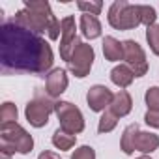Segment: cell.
<instances>
[{
	"label": "cell",
	"instance_id": "1",
	"mask_svg": "<svg viewBox=\"0 0 159 159\" xmlns=\"http://www.w3.org/2000/svg\"><path fill=\"white\" fill-rule=\"evenodd\" d=\"M54 54L41 36L23 28L13 19L0 26V66L2 73L47 75L52 71Z\"/></svg>",
	"mask_w": 159,
	"mask_h": 159
},
{
	"label": "cell",
	"instance_id": "2",
	"mask_svg": "<svg viewBox=\"0 0 159 159\" xmlns=\"http://www.w3.org/2000/svg\"><path fill=\"white\" fill-rule=\"evenodd\" d=\"M13 21L38 36L47 32L51 41H56L62 36V21H58L51 4L45 0H25L23 10L15 13Z\"/></svg>",
	"mask_w": 159,
	"mask_h": 159
},
{
	"label": "cell",
	"instance_id": "3",
	"mask_svg": "<svg viewBox=\"0 0 159 159\" xmlns=\"http://www.w3.org/2000/svg\"><path fill=\"white\" fill-rule=\"evenodd\" d=\"M32 150H34V139L23 125L11 124L0 127V153L13 155L17 152L26 155Z\"/></svg>",
	"mask_w": 159,
	"mask_h": 159
},
{
	"label": "cell",
	"instance_id": "4",
	"mask_svg": "<svg viewBox=\"0 0 159 159\" xmlns=\"http://www.w3.org/2000/svg\"><path fill=\"white\" fill-rule=\"evenodd\" d=\"M107 21L114 30H133L140 25V6L127 0H114L109 8Z\"/></svg>",
	"mask_w": 159,
	"mask_h": 159
},
{
	"label": "cell",
	"instance_id": "5",
	"mask_svg": "<svg viewBox=\"0 0 159 159\" xmlns=\"http://www.w3.org/2000/svg\"><path fill=\"white\" fill-rule=\"evenodd\" d=\"M54 109H56V101L52 98H49L47 94L41 96L38 92L36 98L26 103V107H25V118H26V122L32 127L41 129V127H45L49 124V118L54 112Z\"/></svg>",
	"mask_w": 159,
	"mask_h": 159
},
{
	"label": "cell",
	"instance_id": "6",
	"mask_svg": "<svg viewBox=\"0 0 159 159\" xmlns=\"http://www.w3.org/2000/svg\"><path fill=\"white\" fill-rule=\"evenodd\" d=\"M56 118L60 122V129L71 133V135H77V133H83L84 131V116L81 112L77 105L69 103V101H56Z\"/></svg>",
	"mask_w": 159,
	"mask_h": 159
},
{
	"label": "cell",
	"instance_id": "7",
	"mask_svg": "<svg viewBox=\"0 0 159 159\" xmlns=\"http://www.w3.org/2000/svg\"><path fill=\"white\" fill-rule=\"evenodd\" d=\"M94 60H96V51H94V47H92L90 43L81 41V43L75 47V51L71 52V58H69V62H67V67H69V71H71L77 79H84V77L90 73V69H92V66H94Z\"/></svg>",
	"mask_w": 159,
	"mask_h": 159
},
{
	"label": "cell",
	"instance_id": "8",
	"mask_svg": "<svg viewBox=\"0 0 159 159\" xmlns=\"http://www.w3.org/2000/svg\"><path fill=\"white\" fill-rule=\"evenodd\" d=\"M124 62L131 67L135 77H144L148 73L146 52L135 39H125L124 41Z\"/></svg>",
	"mask_w": 159,
	"mask_h": 159
},
{
	"label": "cell",
	"instance_id": "9",
	"mask_svg": "<svg viewBox=\"0 0 159 159\" xmlns=\"http://www.w3.org/2000/svg\"><path fill=\"white\" fill-rule=\"evenodd\" d=\"M81 43L77 36V23L73 15H67L62 19V36H60V58L64 62H69L71 52L75 51V47Z\"/></svg>",
	"mask_w": 159,
	"mask_h": 159
},
{
	"label": "cell",
	"instance_id": "10",
	"mask_svg": "<svg viewBox=\"0 0 159 159\" xmlns=\"http://www.w3.org/2000/svg\"><path fill=\"white\" fill-rule=\"evenodd\" d=\"M114 94L105 86V84H94L88 88L86 92V103L90 107V111L94 112H105L111 109Z\"/></svg>",
	"mask_w": 159,
	"mask_h": 159
},
{
	"label": "cell",
	"instance_id": "11",
	"mask_svg": "<svg viewBox=\"0 0 159 159\" xmlns=\"http://www.w3.org/2000/svg\"><path fill=\"white\" fill-rule=\"evenodd\" d=\"M67 84H69V79H67L66 69L62 67H54L52 71L45 75V94L52 99L60 98L67 90Z\"/></svg>",
	"mask_w": 159,
	"mask_h": 159
},
{
	"label": "cell",
	"instance_id": "12",
	"mask_svg": "<svg viewBox=\"0 0 159 159\" xmlns=\"http://www.w3.org/2000/svg\"><path fill=\"white\" fill-rule=\"evenodd\" d=\"M131 109H133L131 94H129L127 90L116 92L114 98H112V103H111V109H109V111H111L112 114H116L118 118H124V116H127V114L131 112Z\"/></svg>",
	"mask_w": 159,
	"mask_h": 159
},
{
	"label": "cell",
	"instance_id": "13",
	"mask_svg": "<svg viewBox=\"0 0 159 159\" xmlns=\"http://www.w3.org/2000/svg\"><path fill=\"white\" fill-rule=\"evenodd\" d=\"M159 148V137L152 131H139L137 140H135V150L140 152L142 155H150Z\"/></svg>",
	"mask_w": 159,
	"mask_h": 159
},
{
	"label": "cell",
	"instance_id": "14",
	"mask_svg": "<svg viewBox=\"0 0 159 159\" xmlns=\"http://www.w3.org/2000/svg\"><path fill=\"white\" fill-rule=\"evenodd\" d=\"M111 81L114 86L118 88H127L133 81H135V73L131 71V67L127 64H118L111 69Z\"/></svg>",
	"mask_w": 159,
	"mask_h": 159
},
{
	"label": "cell",
	"instance_id": "15",
	"mask_svg": "<svg viewBox=\"0 0 159 159\" xmlns=\"http://www.w3.org/2000/svg\"><path fill=\"white\" fill-rule=\"evenodd\" d=\"M79 26H81V32L86 39H98L103 32V26L99 23L98 17L94 15H88V13H83L81 15V21H79Z\"/></svg>",
	"mask_w": 159,
	"mask_h": 159
},
{
	"label": "cell",
	"instance_id": "16",
	"mask_svg": "<svg viewBox=\"0 0 159 159\" xmlns=\"http://www.w3.org/2000/svg\"><path fill=\"white\" fill-rule=\"evenodd\" d=\"M103 56L109 62L124 60V41H118L112 36H105V39H103Z\"/></svg>",
	"mask_w": 159,
	"mask_h": 159
},
{
	"label": "cell",
	"instance_id": "17",
	"mask_svg": "<svg viewBox=\"0 0 159 159\" xmlns=\"http://www.w3.org/2000/svg\"><path fill=\"white\" fill-rule=\"evenodd\" d=\"M139 131H140V129H139L137 124H129V125L124 129L122 139H120V148H122V152H124L125 155H131V153L137 152V150H135V140H137Z\"/></svg>",
	"mask_w": 159,
	"mask_h": 159
},
{
	"label": "cell",
	"instance_id": "18",
	"mask_svg": "<svg viewBox=\"0 0 159 159\" xmlns=\"http://www.w3.org/2000/svg\"><path fill=\"white\" fill-rule=\"evenodd\" d=\"M52 146L56 148V150H60V152H67V150H71L75 144H77V135H71V133H67V131H64V129H56L54 133H52Z\"/></svg>",
	"mask_w": 159,
	"mask_h": 159
},
{
	"label": "cell",
	"instance_id": "19",
	"mask_svg": "<svg viewBox=\"0 0 159 159\" xmlns=\"http://www.w3.org/2000/svg\"><path fill=\"white\" fill-rule=\"evenodd\" d=\"M17 116H19L17 105L11 103V101H4L2 103V109H0V127H2V125L17 124Z\"/></svg>",
	"mask_w": 159,
	"mask_h": 159
},
{
	"label": "cell",
	"instance_id": "20",
	"mask_svg": "<svg viewBox=\"0 0 159 159\" xmlns=\"http://www.w3.org/2000/svg\"><path fill=\"white\" fill-rule=\"evenodd\" d=\"M118 116L116 114H112L111 111H105V112H101V118H99V122H98V133L99 135H105V133H111V131H114V127L118 125Z\"/></svg>",
	"mask_w": 159,
	"mask_h": 159
},
{
	"label": "cell",
	"instance_id": "21",
	"mask_svg": "<svg viewBox=\"0 0 159 159\" xmlns=\"http://www.w3.org/2000/svg\"><path fill=\"white\" fill-rule=\"evenodd\" d=\"M139 6H140V25H144L146 28L157 25V23H155V21H157V11H155V8L150 6V4H139Z\"/></svg>",
	"mask_w": 159,
	"mask_h": 159
},
{
	"label": "cell",
	"instance_id": "22",
	"mask_svg": "<svg viewBox=\"0 0 159 159\" xmlns=\"http://www.w3.org/2000/svg\"><path fill=\"white\" fill-rule=\"evenodd\" d=\"M146 41L150 45V51L159 56V25H153L150 28H146Z\"/></svg>",
	"mask_w": 159,
	"mask_h": 159
},
{
	"label": "cell",
	"instance_id": "23",
	"mask_svg": "<svg viewBox=\"0 0 159 159\" xmlns=\"http://www.w3.org/2000/svg\"><path fill=\"white\" fill-rule=\"evenodd\" d=\"M144 103L148 111H159V86H152L144 94Z\"/></svg>",
	"mask_w": 159,
	"mask_h": 159
},
{
	"label": "cell",
	"instance_id": "24",
	"mask_svg": "<svg viewBox=\"0 0 159 159\" xmlns=\"http://www.w3.org/2000/svg\"><path fill=\"white\" fill-rule=\"evenodd\" d=\"M77 8L81 10L83 13L98 17L101 13V10H103V2H99V0H96V2H77Z\"/></svg>",
	"mask_w": 159,
	"mask_h": 159
},
{
	"label": "cell",
	"instance_id": "25",
	"mask_svg": "<svg viewBox=\"0 0 159 159\" xmlns=\"http://www.w3.org/2000/svg\"><path fill=\"white\" fill-rule=\"evenodd\" d=\"M71 159H96V150L88 144H83L71 153Z\"/></svg>",
	"mask_w": 159,
	"mask_h": 159
},
{
	"label": "cell",
	"instance_id": "26",
	"mask_svg": "<svg viewBox=\"0 0 159 159\" xmlns=\"http://www.w3.org/2000/svg\"><path fill=\"white\" fill-rule=\"evenodd\" d=\"M144 122H146V125H150L153 129H159V111H146Z\"/></svg>",
	"mask_w": 159,
	"mask_h": 159
},
{
	"label": "cell",
	"instance_id": "27",
	"mask_svg": "<svg viewBox=\"0 0 159 159\" xmlns=\"http://www.w3.org/2000/svg\"><path fill=\"white\" fill-rule=\"evenodd\" d=\"M38 159H60V155L54 153V152H51V150H43V152L38 155Z\"/></svg>",
	"mask_w": 159,
	"mask_h": 159
},
{
	"label": "cell",
	"instance_id": "28",
	"mask_svg": "<svg viewBox=\"0 0 159 159\" xmlns=\"http://www.w3.org/2000/svg\"><path fill=\"white\" fill-rule=\"evenodd\" d=\"M137 159H152V157H150V155H139Z\"/></svg>",
	"mask_w": 159,
	"mask_h": 159
},
{
	"label": "cell",
	"instance_id": "29",
	"mask_svg": "<svg viewBox=\"0 0 159 159\" xmlns=\"http://www.w3.org/2000/svg\"><path fill=\"white\" fill-rule=\"evenodd\" d=\"M2 159H11V155H8V153H2Z\"/></svg>",
	"mask_w": 159,
	"mask_h": 159
}]
</instances>
